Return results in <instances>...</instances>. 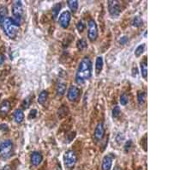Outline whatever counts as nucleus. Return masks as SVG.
<instances>
[{
    "instance_id": "f257e3e1",
    "label": "nucleus",
    "mask_w": 193,
    "mask_h": 170,
    "mask_svg": "<svg viewBox=\"0 0 193 170\" xmlns=\"http://www.w3.org/2000/svg\"><path fill=\"white\" fill-rule=\"evenodd\" d=\"M92 73V62L89 57L83 58L79 64L76 75V82L83 84L86 80L89 79Z\"/></svg>"
},
{
    "instance_id": "f03ea898",
    "label": "nucleus",
    "mask_w": 193,
    "mask_h": 170,
    "mask_svg": "<svg viewBox=\"0 0 193 170\" xmlns=\"http://www.w3.org/2000/svg\"><path fill=\"white\" fill-rule=\"evenodd\" d=\"M2 24H3L4 32L6 33V35L10 38H15L17 33L18 26L15 23L11 17H5Z\"/></svg>"
},
{
    "instance_id": "7ed1b4c3",
    "label": "nucleus",
    "mask_w": 193,
    "mask_h": 170,
    "mask_svg": "<svg viewBox=\"0 0 193 170\" xmlns=\"http://www.w3.org/2000/svg\"><path fill=\"white\" fill-rule=\"evenodd\" d=\"M12 14H13V22L19 26L21 24L22 17L23 15V6L21 1H15L12 4Z\"/></svg>"
},
{
    "instance_id": "20e7f679",
    "label": "nucleus",
    "mask_w": 193,
    "mask_h": 170,
    "mask_svg": "<svg viewBox=\"0 0 193 170\" xmlns=\"http://www.w3.org/2000/svg\"><path fill=\"white\" fill-rule=\"evenodd\" d=\"M13 143L11 140H5L0 143V157L2 159L6 160L10 158L12 155Z\"/></svg>"
},
{
    "instance_id": "39448f33",
    "label": "nucleus",
    "mask_w": 193,
    "mask_h": 170,
    "mask_svg": "<svg viewBox=\"0 0 193 170\" xmlns=\"http://www.w3.org/2000/svg\"><path fill=\"white\" fill-rule=\"evenodd\" d=\"M76 155L73 150H68L64 155V163L67 168H71L76 163Z\"/></svg>"
},
{
    "instance_id": "423d86ee",
    "label": "nucleus",
    "mask_w": 193,
    "mask_h": 170,
    "mask_svg": "<svg viewBox=\"0 0 193 170\" xmlns=\"http://www.w3.org/2000/svg\"><path fill=\"white\" fill-rule=\"evenodd\" d=\"M108 11L110 13L111 17H118L120 15V6L118 1L111 0L108 2Z\"/></svg>"
},
{
    "instance_id": "0eeeda50",
    "label": "nucleus",
    "mask_w": 193,
    "mask_h": 170,
    "mask_svg": "<svg viewBox=\"0 0 193 170\" xmlns=\"http://www.w3.org/2000/svg\"><path fill=\"white\" fill-rule=\"evenodd\" d=\"M88 35L91 41H94L98 36V28L97 24L94 20H90L89 22V30H88Z\"/></svg>"
},
{
    "instance_id": "6e6552de",
    "label": "nucleus",
    "mask_w": 193,
    "mask_h": 170,
    "mask_svg": "<svg viewBox=\"0 0 193 170\" xmlns=\"http://www.w3.org/2000/svg\"><path fill=\"white\" fill-rule=\"evenodd\" d=\"M70 19H71V15H70L69 11H64L62 14L60 15V17H59V24H60V26L63 28H68L70 25Z\"/></svg>"
},
{
    "instance_id": "1a4fd4ad",
    "label": "nucleus",
    "mask_w": 193,
    "mask_h": 170,
    "mask_svg": "<svg viewBox=\"0 0 193 170\" xmlns=\"http://www.w3.org/2000/svg\"><path fill=\"white\" fill-rule=\"evenodd\" d=\"M79 94L80 91L78 90V88L76 87V86H71L68 90L67 97L70 101H75L79 97Z\"/></svg>"
},
{
    "instance_id": "9d476101",
    "label": "nucleus",
    "mask_w": 193,
    "mask_h": 170,
    "mask_svg": "<svg viewBox=\"0 0 193 170\" xmlns=\"http://www.w3.org/2000/svg\"><path fill=\"white\" fill-rule=\"evenodd\" d=\"M104 135H105V128H104L103 123H99L94 130V139L96 141H100L101 139H103Z\"/></svg>"
},
{
    "instance_id": "9b49d317",
    "label": "nucleus",
    "mask_w": 193,
    "mask_h": 170,
    "mask_svg": "<svg viewBox=\"0 0 193 170\" xmlns=\"http://www.w3.org/2000/svg\"><path fill=\"white\" fill-rule=\"evenodd\" d=\"M113 164V158L112 156L107 155L103 158L102 164H101V169L102 170H110Z\"/></svg>"
},
{
    "instance_id": "f8f14e48",
    "label": "nucleus",
    "mask_w": 193,
    "mask_h": 170,
    "mask_svg": "<svg viewBox=\"0 0 193 170\" xmlns=\"http://www.w3.org/2000/svg\"><path fill=\"white\" fill-rule=\"evenodd\" d=\"M42 161V155L40 152H33L31 155V163L34 166H38Z\"/></svg>"
},
{
    "instance_id": "ddd939ff",
    "label": "nucleus",
    "mask_w": 193,
    "mask_h": 170,
    "mask_svg": "<svg viewBox=\"0 0 193 170\" xmlns=\"http://www.w3.org/2000/svg\"><path fill=\"white\" fill-rule=\"evenodd\" d=\"M103 66H104V61L103 59H102V57H100V56L97 57L96 61H95V70H96L97 74H99V73L101 71V70L103 68Z\"/></svg>"
},
{
    "instance_id": "4468645a",
    "label": "nucleus",
    "mask_w": 193,
    "mask_h": 170,
    "mask_svg": "<svg viewBox=\"0 0 193 170\" xmlns=\"http://www.w3.org/2000/svg\"><path fill=\"white\" fill-rule=\"evenodd\" d=\"M10 108H11V104L10 102L6 100H4L2 104H1V107H0V112L4 114H6L8 112L10 111Z\"/></svg>"
},
{
    "instance_id": "2eb2a0df",
    "label": "nucleus",
    "mask_w": 193,
    "mask_h": 170,
    "mask_svg": "<svg viewBox=\"0 0 193 170\" xmlns=\"http://www.w3.org/2000/svg\"><path fill=\"white\" fill-rule=\"evenodd\" d=\"M14 117L15 120H16L17 123H21L23 120V119H24V114H23V112L22 111L21 109H17V111L15 112Z\"/></svg>"
},
{
    "instance_id": "dca6fc26",
    "label": "nucleus",
    "mask_w": 193,
    "mask_h": 170,
    "mask_svg": "<svg viewBox=\"0 0 193 170\" xmlns=\"http://www.w3.org/2000/svg\"><path fill=\"white\" fill-rule=\"evenodd\" d=\"M47 96H48V94H47V92L46 90H43L41 91V93H40V95H39V97H38V102L40 103V104H45L46 101V100H47Z\"/></svg>"
},
{
    "instance_id": "f3484780",
    "label": "nucleus",
    "mask_w": 193,
    "mask_h": 170,
    "mask_svg": "<svg viewBox=\"0 0 193 170\" xmlns=\"http://www.w3.org/2000/svg\"><path fill=\"white\" fill-rule=\"evenodd\" d=\"M140 66H141V73L142 77L144 78L145 80H147V76H148V68H147V63L145 61H142L141 64H140Z\"/></svg>"
},
{
    "instance_id": "a211bd4d",
    "label": "nucleus",
    "mask_w": 193,
    "mask_h": 170,
    "mask_svg": "<svg viewBox=\"0 0 193 170\" xmlns=\"http://www.w3.org/2000/svg\"><path fill=\"white\" fill-rule=\"evenodd\" d=\"M67 4H68V6H69L70 9V11H72V12L75 13V12L77 11V8H78V2H77L76 0H70V1L67 2Z\"/></svg>"
},
{
    "instance_id": "6ab92c4d",
    "label": "nucleus",
    "mask_w": 193,
    "mask_h": 170,
    "mask_svg": "<svg viewBox=\"0 0 193 170\" xmlns=\"http://www.w3.org/2000/svg\"><path fill=\"white\" fill-rule=\"evenodd\" d=\"M60 10H61V4H59V3L56 4L55 5L53 6V8H52V17H53L54 20L58 17Z\"/></svg>"
},
{
    "instance_id": "aec40b11",
    "label": "nucleus",
    "mask_w": 193,
    "mask_h": 170,
    "mask_svg": "<svg viewBox=\"0 0 193 170\" xmlns=\"http://www.w3.org/2000/svg\"><path fill=\"white\" fill-rule=\"evenodd\" d=\"M65 90H66L65 84V83H59V84H58V86H57V93H58V95H60V96H62L65 93Z\"/></svg>"
},
{
    "instance_id": "412c9836",
    "label": "nucleus",
    "mask_w": 193,
    "mask_h": 170,
    "mask_svg": "<svg viewBox=\"0 0 193 170\" xmlns=\"http://www.w3.org/2000/svg\"><path fill=\"white\" fill-rule=\"evenodd\" d=\"M76 46L77 48L79 49L80 51H83V50H85L87 48V42L84 39H81L78 41L77 44H76Z\"/></svg>"
},
{
    "instance_id": "4be33fe9",
    "label": "nucleus",
    "mask_w": 193,
    "mask_h": 170,
    "mask_svg": "<svg viewBox=\"0 0 193 170\" xmlns=\"http://www.w3.org/2000/svg\"><path fill=\"white\" fill-rule=\"evenodd\" d=\"M145 96H146V94H145L144 92H142V91L138 92V103H139V104L143 105V103H144V101H145Z\"/></svg>"
},
{
    "instance_id": "5701e85b",
    "label": "nucleus",
    "mask_w": 193,
    "mask_h": 170,
    "mask_svg": "<svg viewBox=\"0 0 193 170\" xmlns=\"http://www.w3.org/2000/svg\"><path fill=\"white\" fill-rule=\"evenodd\" d=\"M144 48H145L144 44H142V45L138 46V47H137V49L135 50V55L137 56V57H139L142 53H143V52H144Z\"/></svg>"
},
{
    "instance_id": "b1692460",
    "label": "nucleus",
    "mask_w": 193,
    "mask_h": 170,
    "mask_svg": "<svg viewBox=\"0 0 193 170\" xmlns=\"http://www.w3.org/2000/svg\"><path fill=\"white\" fill-rule=\"evenodd\" d=\"M142 23H143V22H142V20L141 18L139 17H135L133 22H132V24H133V26H135V27H138H138H140V26H142Z\"/></svg>"
},
{
    "instance_id": "393cba45",
    "label": "nucleus",
    "mask_w": 193,
    "mask_h": 170,
    "mask_svg": "<svg viewBox=\"0 0 193 170\" xmlns=\"http://www.w3.org/2000/svg\"><path fill=\"white\" fill-rule=\"evenodd\" d=\"M7 14V10L4 7L0 9V22L3 23V22L5 19V15Z\"/></svg>"
},
{
    "instance_id": "a878e982",
    "label": "nucleus",
    "mask_w": 193,
    "mask_h": 170,
    "mask_svg": "<svg viewBox=\"0 0 193 170\" xmlns=\"http://www.w3.org/2000/svg\"><path fill=\"white\" fill-rule=\"evenodd\" d=\"M76 28H77V30H78L80 33H82V32L84 30V28H85V23H84V21H83V20H80V21L77 22Z\"/></svg>"
},
{
    "instance_id": "bb28decb",
    "label": "nucleus",
    "mask_w": 193,
    "mask_h": 170,
    "mask_svg": "<svg viewBox=\"0 0 193 170\" xmlns=\"http://www.w3.org/2000/svg\"><path fill=\"white\" fill-rule=\"evenodd\" d=\"M120 108L119 107H118V106H116V107H114V108L113 109V117L114 119L118 118V116H119V114H120Z\"/></svg>"
},
{
    "instance_id": "cd10ccee",
    "label": "nucleus",
    "mask_w": 193,
    "mask_h": 170,
    "mask_svg": "<svg viewBox=\"0 0 193 170\" xmlns=\"http://www.w3.org/2000/svg\"><path fill=\"white\" fill-rule=\"evenodd\" d=\"M120 103L123 106H125L128 103V97L125 94H123L120 96Z\"/></svg>"
},
{
    "instance_id": "c85d7f7f",
    "label": "nucleus",
    "mask_w": 193,
    "mask_h": 170,
    "mask_svg": "<svg viewBox=\"0 0 193 170\" xmlns=\"http://www.w3.org/2000/svg\"><path fill=\"white\" fill-rule=\"evenodd\" d=\"M131 144H132V142L131 141H127L126 142V143L124 144V150L126 151V152H128L129 150H130V149L131 148Z\"/></svg>"
},
{
    "instance_id": "c756f323",
    "label": "nucleus",
    "mask_w": 193,
    "mask_h": 170,
    "mask_svg": "<svg viewBox=\"0 0 193 170\" xmlns=\"http://www.w3.org/2000/svg\"><path fill=\"white\" fill-rule=\"evenodd\" d=\"M29 103H30V98H27L25 99L24 101H23V108H28V106H29Z\"/></svg>"
},
{
    "instance_id": "7c9ffc66",
    "label": "nucleus",
    "mask_w": 193,
    "mask_h": 170,
    "mask_svg": "<svg viewBox=\"0 0 193 170\" xmlns=\"http://www.w3.org/2000/svg\"><path fill=\"white\" fill-rule=\"evenodd\" d=\"M36 114H37V111L35 110V109H34V110H31V112H30V114H29V118L30 119H33L34 117H35L36 116Z\"/></svg>"
},
{
    "instance_id": "2f4dec72",
    "label": "nucleus",
    "mask_w": 193,
    "mask_h": 170,
    "mask_svg": "<svg viewBox=\"0 0 193 170\" xmlns=\"http://www.w3.org/2000/svg\"><path fill=\"white\" fill-rule=\"evenodd\" d=\"M127 41H128V38L126 37V36H124V37H122V38L120 39V41H119L120 44H125V43H126Z\"/></svg>"
},
{
    "instance_id": "473e14b6",
    "label": "nucleus",
    "mask_w": 193,
    "mask_h": 170,
    "mask_svg": "<svg viewBox=\"0 0 193 170\" xmlns=\"http://www.w3.org/2000/svg\"><path fill=\"white\" fill-rule=\"evenodd\" d=\"M1 170H11V168L10 165H5Z\"/></svg>"
},
{
    "instance_id": "72a5a7b5",
    "label": "nucleus",
    "mask_w": 193,
    "mask_h": 170,
    "mask_svg": "<svg viewBox=\"0 0 193 170\" xmlns=\"http://www.w3.org/2000/svg\"><path fill=\"white\" fill-rule=\"evenodd\" d=\"M4 57H3L2 55H0V66L3 65V63H4Z\"/></svg>"
},
{
    "instance_id": "f704fd0d",
    "label": "nucleus",
    "mask_w": 193,
    "mask_h": 170,
    "mask_svg": "<svg viewBox=\"0 0 193 170\" xmlns=\"http://www.w3.org/2000/svg\"><path fill=\"white\" fill-rule=\"evenodd\" d=\"M57 170H62V168H61V167H60L59 164H58V166H57Z\"/></svg>"
},
{
    "instance_id": "c9c22d12",
    "label": "nucleus",
    "mask_w": 193,
    "mask_h": 170,
    "mask_svg": "<svg viewBox=\"0 0 193 170\" xmlns=\"http://www.w3.org/2000/svg\"><path fill=\"white\" fill-rule=\"evenodd\" d=\"M113 170H121V168H118V167H116V168H115Z\"/></svg>"
}]
</instances>
